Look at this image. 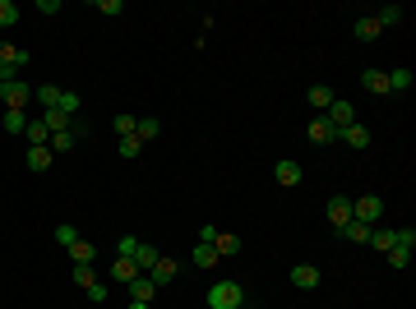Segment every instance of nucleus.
Here are the masks:
<instances>
[{
    "mask_svg": "<svg viewBox=\"0 0 416 309\" xmlns=\"http://www.w3.org/2000/svg\"><path fill=\"white\" fill-rule=\"evenodd\" d=\"M208 305L213 309H246V286L241 281H217L208 291Z\"/></svg>",
    "mask_w": 416,
    "mask_h": 309,
    "instance_id": "f257e3e1",
    "label": "nucleus"
},
{
    "mask_svg": "<svg viewBox=\"0 0 416 309\" xmlns=\"http://www.w3.org/2000/svg\"><path fill=\"white\" fill-rule=\"evenodd\" d=\"M0 102H5V111H28L32 107V88L23 83V78H10V83H0Z\"/></svg>",
    "mask_w": 416,
    "mask_h": 309,
    "instance_id": "f03ea898",
    "label": "nucleus"
},
{
    "mask_svg": "<svg viewBox=\"0 0 416 309\" xmlns=\"http://www.w3.org/2000/svg\"><path fill=\"white\" fill-rule=\"evenodd\" d=\"M352 217H356V222H366V226H379V217H384V199H375V194L352 199Z\"/></svg>",
    "mask_w": 416,
    "mask_h": 309,
    "instance_id": "7ed1b4c3",
    "label": "nucleus"
},
{
    "mask_svg": "<svg viewBox=\"0 0 416 309\" xmlns=\"http://www.w3.org/2000/svg\"><path fill=\"white\" fill-rule=\"evenodd\" d=\"M306 139L315 143V148H324V143L338 139V129H333V120H328V116H315V120L306 125Z\"/></svg>",
    "mask_w": 416,
    "mask_h": 309,
    "instance_id": "20e7f679",
    "label": "nucleus"
},
{
    "mask_svg": "<svg viewBox=\"0 0 416 309\" xmlns=\"http://www.w3.org/2000/svg\"><path fill=\"white\" fill-rule=\"evenodd\" d=\"M324 213H328V226H333V231H342V226L352 222V199H338V194H333Z\"/></svg>",
    "mask_w": 416,
    "mask_h": 309,
    "instance_id": "39448f33",
    "label": "nucleus"
},
{
    "mask_svg": "<svg viewBox=\"0 0 416 309\" xmlns=\"http://www.w3.org/2000/svg\"><path fill=\"white\" fill-rule=\"evenodd\" d=\"M338 139L347 143V148H356V153H366V148H370V129H366V125H342Z\"/></svg>",
    "mask_w": 416,
    "mask_h": 309,
    "instance_id": "423d86ee",
    "label": "nucleus"
},
{
    "mask_svg": "<svg viewBox=\"0 0 416 309\" xmlns=\"http://www.w3.org/2000/svg\"><path fill=\"white\" fill-rule=\"evenodd\" d=\"M176 273H181V263L162 254V259L153 263V273H148V281H153V286H167V281H176Z\"/></svg>",
    "mask_w": 416,
    "mask_h": 309,
    "instance_id": "0eeeda50",
    "label": "nucleus"
},
{
    "mask_svg": "<svg viewBox=\"0 0 416 309\" xmlns=\"http://www.w3.org/2000/svg\"><path fill=\"white\" fill-rule=\"evenodd\" d=\"M328 120H333V129H342V125H356V107L352 102H342V97H333V107L324 111Z\"/></svg>",
    "mask_w": 416,
    "mask_h": 309,
    "instance_id": "6e6552de",
    "label": "nucleus"
},
{
    "mask_svg": "<svg viewBox=\"0 0 416 309\" xmlns=\"http://www.w3.org/2000/svg\"><path fill=\"white\" fill-rule=\"evenodd\" d=\"M292 286L315 291V286H319V268H315V263H296V268H292Z\"/></svg>",
    "mask_w": 416,
    "mask_h": 309,
    "instance_id": "1a4fd4ad",
    "label": "nucleus"
},
{
    "mask_svg": "<svg viewBox=\"0 0 416 309\" xmlns=\"http://www.w3.org/2000/svg\"><path fill=\"white\" fill-rule=\"evenodd\" d=\"M23 65H28V51L23 47H10V42H0V70H23Z\"/></svg>",
    "mask_w": 416,
    "mask_h": 309,
    "instance_id": "9d476101",
    "label": "nucleus"
},
{
    "mask_svg": "<svg viewBox=\"0 0 416 309\" xmlns=\"http://www.w3.org/2000/svg\"><path fill=\"white\" fill-rule=\"evenodd\" d=\"M273 180L282 189H296V185H301V162H277V167H273Z\"/></svg>",
    "mask_w": 416,
    "mask_h": 309,
    "instance_id": "9b49d317",
    "label": "nucleus"
},
{
    "mask_svg": "<svg viewBox=\"0 0 416 309\" xmlns=\"http://www.w3.org/2000/svg\"><path fill=\"white\" fill-rule=\"evenodd\" d=\"M130 259H135V268H139V273H143V277H148V273H153V263L162 259V254H157V245H143V240H139V245H135V254H130Z\"/></svg>",
    "mask_w": 416,
    "mask_h": 309,
    "instance_id": "f8f14e48",
    "label": "nucleus"
},
{
    "mask_svg": "<svg viewBox=\"0 0 416 309\" xmlns=\"http://www.w3.org/2000/svg\"><path fill=\"white\" fill-rule=\"evenodd\" d=\"M135 277H143V273L135 268V259H121V254H116V263H111V281H121V286H130Z\"/></svg>",
    "mask_w": 416,
    "mask_h": 309,
    "instance_id": "ddd939ff",
    "label": "nucleus"
},
{
    "mask_svg": "<svg viewBox=\"0 0 416 309\" xmlns=\"http://www.w3.org/2000/svg\"><path fill=\"white\" fill-rule=\"evenodd\" d=\"M213 249H217V259H236V254H241V235L217 231V235H213Z\"/></svg>",
    "mask_w": 416,
    "mask_h": 309,
    "instance_id": "4468645a",
    "label": "nucleus"
},
{
    "mask_svg": "<svg viewBox=\"0 0 416 309\" xmlns=\"http://www.w3.org/2000/svg\"><path fill=\"white\" fill-rule=\"evenodd\" d=\"M366 245H375L379 254H388V249L398 245V231H388V226H370V240Z\"/></svg>",
    "mask_w": 416,
    "mask_h": 309,
    "instance_id": "2eb2a0df",
    "label": "nucleus"
},
{
    "mask_svg": "<svg viewBox=\"0 0 416 309\" xmlns=\"http://www.w3.org/2000/svg\"><path fill=\"white\" fill-rule=\"evenodd\" d=\"M23 134H28V148H46V143H51V129L42 125V116H32Z\"/></svg>",
    "mask_w": 416,
    "mask_h": 309,
    "instance_id": "dca6fc26",
    "label": "nucleus"
},
{
    "mask_svg": "<svg viewBox=\"0 0 416 309\" xmlns=\"http://www.w3.org/2000/svg\"><path fill=\"white\" fill-rule=\"evenodd\" d=\"M384 74H388V93H407V88H412V70H407V65L384 70Z\"/></svg>",
    "mask_w": 416,
    "mask_h": 309,
    "instance_id": "f3484780",
    "label": "nucleus"
},
{
    "mask_svg": "<svg viewBox=\"0 0 416 309\" xmlns=\"http://www.w3.org/2000/svg\"><path fill=\"white\" fill-rule=\"evenodd\" d=\"M190 259L199 263V268H217V263H222V259H217V249L208 245V240H199V245L190 249Z\"/></svg>",
    "mask_w": 416,
    "mask_h": 309,
    "instance_id": "a211bd4d",
    "label": "nucleus"
},
{
    "mask_svg": "<svg viewBox=\"0 0 416 309\" xmlns=\"http://www.w3.org/2000/svg\"><path fill=\"white\" fill-rule=\"evenodd\" d=\"M51 162H56V153H51V148H28V171H37V175H42V171H51Z\"/></svg>",
    "mask_w": 416,
    "mask_h": 309,
    "instance_id": "6ab92c4d",
    "label": "nucleus"
},
{
    "mask_svg": "<svg viewBox=\"0 0 416 309\" xmlns=\"http://www.w3.org/2000/svg\"><path fill=\"white\" fill-rule=\"evenodd\" d=\"M97 259V245H92V240H83V235H79L75 245H70V263H92Z\"/></svg>",
    "mask_w": 416,
    "mask_h": 309,
    "instance_id": "aec40b11",
    "label": "nucleus"
},
{
    "mask_svg": "<svg viewBox=\"0 0 416 309\" xmlns=\"http://www.w3.org/2000/svg\"><path fill=\"white\" fill-rule=\"evenodd\" d=\"M61 93H65V88H56V83H42V88H32V97H37V107H42V111L56 107V102H61Z\"/></svg>",
    "mask_w": 416,
    "mask_h": 309,
    "instance_id": "412c9836",
    "label": "nucleus"
},
{
    "mask_svg": "<svg viewBox=\"0 0 416 309\" xmlns=\"http://www.w3.org/2000/svg\"><path fill=\"white\" fill-rule=\"evenodd\" d=\"M157 134H162V120H153V116H143V120L135 125V139H139V143H153Z\"/></svg>",
    "mask_w": 416,
    "mask_h": 309,
    "instance_id": "4be33fe9",
    "label": "nucleus"
},
{
    "mask_svg": "<svg viewBox=\"0 0 416 309\" xmlns=\"http://www.w3.org/2000/svg\"><path fill=\"white\" fill-rule=\"evenodd\" d=\"M153 295H157V286L148 277H135L130 281V300H143V305H153Z\"/></svg>",
    "mask_w": 416,
    "mask_h": 309,
    "instance_id": "5701e85b",
    "label": "nucleus"
},
{
    "mask_svg": "<svg viewBox=\"0 0 416 309\" xmlns=\"http://www.w3.org/2000/svg\"><path fill=\"white\" fill-rule=\"evenodd\" d=\"M28 111H5V116H0V125H5V129H10V134H23V129H28Z\"/></svg>",
    "mask_w": 416,
    "mask_h": 309,
    "instance_id": "b1692460",
    "label": "nucleus"
},
{
    "mask_svg": "<svg viewBox=\"0 0 416 309\" xmlns=\"http://www.w3.org/2000/svg\"><path fill=\"white\" fill-rule=\"evenodd\" d=\"M361 83H366L370 93H388V74H384V70H375V65H370L366 74H361Z\"/></svg>",
    "mask_w": 416,
    "mask_h": 309,
    "instance_id": "393cba45",
    "label": "nucleus"
},
{
    "mask_svg": "<svg viewBox=\"0 0 416 309\" xmlns=\"http://www.w3.org/2000/svg\"><path fill=\"white\" fill-rule=\"evenodd\" d=\"M402 19H407V14H402V5H384V10L375 14V23H379V28H398Z\"/></svg>",
    "mask_w": 416,
    "mask_h": 309,
    "instance_id": "a878e982",
    "label": "nucleus"
},
{
    "mask_svg": "<svg viewBox=\"0 0 416 309\" xmlns=\"http://www.w3.org/2000/svg\"><path fill=\"white\" fill-rule=\"evenodd\" d=\"M379 23H375V14H366V19H356V37H361V42H375V37H379Z\"/></svg>",
    "mask_w": 416,
    "mask_h": 309,
    "instance_id": "bb28decb",
    "label": "nucleus"
},
{
    "mask_svg": "<svg viewBox=\"0 0 416 309\" xmlns=\"http://www.w3.org/2000/svg\"><path fill=\"white\" fill-rule=\"evenodd\" d=\"M310 107H319V111H328L333 107V88H324V83H315V88H310Z\"/></svg>",
    "mask_w": 416,
    "mask_h": 309,
    "instance_id": "cd10ccee",
    "label": "nucleus"
},
{
    "mask_svg": "<svg viewBox=\"0 0 416 309\" xmlns=\"http://www.w3.org/2000/svg\"><path fill=\"white\" fill-rule=\"evenodd\" d=\"M342 235H347L352 245H366V240H370V226H366V222H356V217H352V222L342 226Z\"/></svg>",
    "mask_w": 416,
    "mask_h": 309,
    "instance_id": "c85d7f7f",
    "label": "nucleus"
},
{
    "mask_svg": "<svg viewBox=\"0 0 416 309\" xmlns=\"http://www.w3.org/2000/svg\"><path fill=\"white\" fill-rule=\"evenodd\" d=\"M46 148H51L56 157H65L70 148H75V134H70V129H61V134H51V143H46Z\"/></svg>",
    "mask_w": 416,
    "mask_h": 309,
    "instance_id": "c756f323",
    "label": "nucleus"
},
{
    "mask_svg": "<svg viewBox=\"0 0 416 309\" xmlns=\"http://www.w3.org/2000/svg\"><path fill=\"white\" fill-rule=\"evenodd\" d=\"M92 281H97V273H92V263H75V286H79V291H88Z\"/></svg>",
    "mask_w": 416,
    "mask_h": 309,
    "instance_id": "7c9ffc66",
    "label": "nucleus"
},
{
    "mask_svg": "<svg viewBox=\"0 0 416 309\" xmlns=\"http://www.w3.org/2000/svg\"><path fill=\"white\" fill-rule=\"evenodd\" d=\"M19 23V5L14 0H0V28H14Z\"/></svg>",
    "mask_w": 416,
    "mask_h": 309,
    "instance_id": "2f4dec72",
    "label": "nucleus"
},
{
    "mask_svg": "<svg viewBox=\"0 0 416 309\" xmlns=\"http://www.w3.org/2000/svg\"><path fill=\"white\" fill-rule=\"evenodd\" d=\"M135 116H111V129H116V134H121V139H130V134H135Z\"/></svg>",
    "mask_w": 416,
    "mask_h": 309,
    "instance_id": "473e14b6",
    "label": "nucleus"
},
{
    "mask_svg": "<svg viewBox=\"0 0 416 309\" xmlns=\"http://www.w3.org/2000/svg\"><path fill=\"white\" fill-rule=\"evenodd\" d=\"M407 263H412V249H402V245H393V249H388V268H398V273H402Z\"/></svg>",
    "mask_w": 416,
    "mask_h": 309,
    "instance_id": "72a5a7b5",
    "label": "nucleus"
},
{
    "mask_svg": "<svg viewBox=\"0 0 416 309\" xmlns=\"http://www.w3.org/2000/svg\"><path fill=\"white\" fill-rule=\"evenodd\" d=\"M75 240H79V231L70 226V222H61V226H56V245H61V249H70Z\"/></svg>",
    "mask_w": 416,
    "mask_h": 309,
    "instance_id": "f704fd0d",
    "label": "nucleus"
},
{
    "mask_svg": "<svg viewBox=\"0 0 416 309\" xmlns=\"http://www.w3.org/2000/svg\"><path fill=\"white\" fill-rule=\"evenodd\" d=\"M56 111H65V116H79V93H70V88H65L61 102H56Z\"/></svg>",
    "mask_w": 416,
    "mask_h": 309,
    "instance_id": "c9c22d12",
    "label": "nucleus"
},
{
    "mask_svg": "<svg viewBox=\"0 0 416 309\" xmlns=\"http://www.w3.org/2000/svg\"><path fill=\"white\" fill-rule=\"evenodd\" d=\"M83 295H88L92 305H107V286H102V281H92V286H88V291H83Z\"/></svg>",
    "mask_w": 416,
    "mask_h": 309,
    "instance_id": "e433bc0d",
    "label": "nucleus"
},
{
    "mask_svg": "<svg viewBox=\"0 0 416 309\" xmlns=\"http://www.w3.org/2000/svg\"><path fill=\"white\" fill-rule=\"evenodd\" d=\"M143 153V143L135 139V134H130V139H121V157H139Z\"/></svg>",
    "mask_w": 416,
    "mask_h": 309,
    "instance_id": "4c0bfd02",
    "label": "nucleus"
},
{
    "mask_svg": "<svg viewBox=\"0 0 416 309\" xmlns=\"http://www.w3.org/2000/svg\"><path fill=\"white\" fill-rule=\"evenodd\" d=\"M97 10H102V14H121L125 5H121V0H97Z\"/></svg>",
    "mask_w": 416,
    "mask_h": 309,
    "instance_id": "58836bf2",
    "label": "nucleus"
},
{
    "mask_svg": "<svg viewBox=\"0 0 416 309\" xmlns=\"http://www.w3.org/2000/svg\"><path fill=\"white\" fill-rule=\"evenodd\" d=\"M125 309H153V305H143V300H130V305H125Z\"/></svg>",
    "mask_w": 416,
    "mask_h": 309,
    "instance_id": "ea45409f",
    "label": "nucleus"
}]
</instances>
